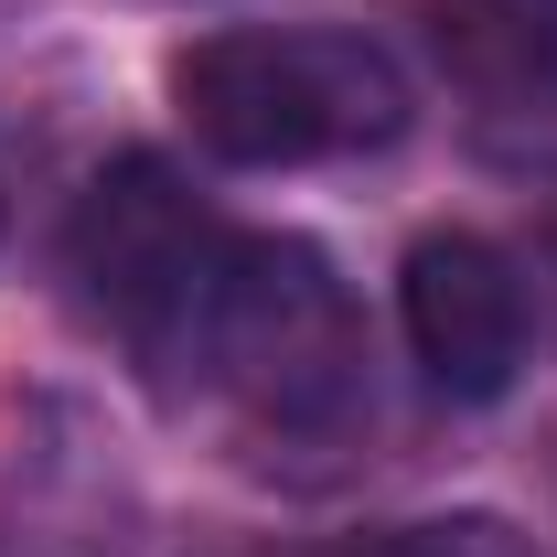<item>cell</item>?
Listing matches in <instances>:
<instances>
[{"instance_id":"1","label":"cell","mask_w":557,"mask_h":557,"mask_svg":"<svg viewBox=\"0 0 557 557\" xmlns=\"http://www.w3.org/2000/svg\"><path fill=\"white\" fill-rule=\"evenodd\" d=\"M172 108L194 119L214 161H247V172H300V161H354V150H386L408 129V65L364 33H311V22H278V33H205L172 54Z\"/></svg>"},{"instance_id":"6","label":"cell","mask_w":557,"mask_h":557,"mask_svg":"<svg viewBox=\"0 0 557 557\" xmlns=\"http://www.w3.org/2000/svg\"><path fill=\"white\" fill-rule=\"evenodd\" d=\"M333 557H515L504 525H397V536H354Z\"/></svg>"},{"instance_id":"3","label":"cell","mask_w":557,"mask_h":557,"mask_svg":"<svg viewBox=\"0 0 557 557\" xmlns=\"http://www.w3.org/2000/svg\"><path fill=\"white\" fill-rule=\"evenodd\" d=\"M65 269H75V289H86V311L129 354L183 364V354H194V322H205V289H214V269H225V225L183 194L172 161L129 150V161H108V172L86 183V205H75V225H65Z\"/></svg>"},{"instance_id":"4","label":"cell","mask_w":557,"mask_h":557,"mask_svg":"<svg viewBox=\"0 0 557 557\" xmlns=\"http://www.w3.org/2000/svg\"><path fill=\"white\" fill-rule=\"evenodd\" d=\"M397 311H408V354L418 375L461 408H483L515 386L525 364V278L493 236H418L408 278H397Z\"/></svg>"},{"instance_id":"5","label":"cell","mask_w":557,"mask_h":557,"mask_svg":"<svg viewBox=\"0 0 557 557\" xmlns=\"http://www.w3.org/2000/svg\"><path fill=\"white\" fill-rule=\"evenodd\" d=\"M440 44L493 108H557V0H450Z\"/></svg>"},{"instance_id":"2","label":"cell","mask_w":557,"mask_h":557,"mask_svg":"<svg viewBox=\"0 0 557 557\" xmlns=\"http://www.w3.org/2000/svg\"><path fill=\"white\" fill-rule=\"evenodd\" d=\"M183 364L214 397H236V418L269 440H333L364 408V322L333 258L300 236H225Z\"/></svg>"}]
</instances>
